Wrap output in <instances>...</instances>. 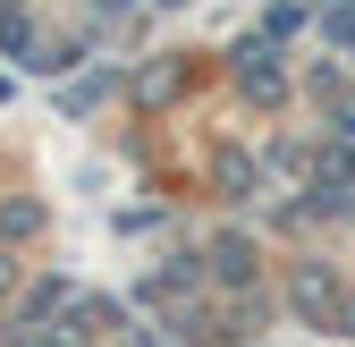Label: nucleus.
<instances>
[{
	"instance_id": "nucleus-1",
	"label": "nucleus",
	"mask_w": 355,
	"mask_h": 347,
	"mask_svg": "<svg viewBox=\"0 0 355 347\" xmlns=\"http://www.w3.org/2000/svg\"><path fill=\"white\" fill-rule=\"evenodd\" d=\"M322 34H330V42H355V0H338V9L322 17Z\"/></svg>"
}]
</instances>
